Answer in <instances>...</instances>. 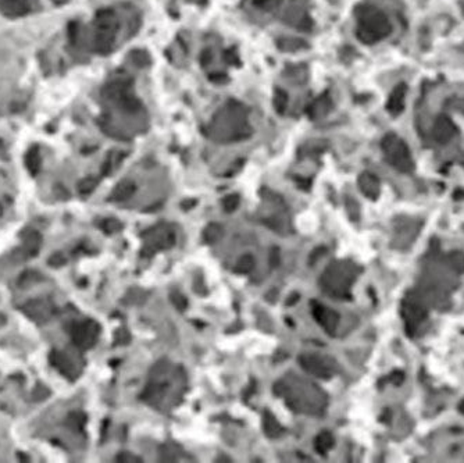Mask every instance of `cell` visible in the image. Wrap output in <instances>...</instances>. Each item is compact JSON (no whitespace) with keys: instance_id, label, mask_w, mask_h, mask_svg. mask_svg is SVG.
I'll return each mask as SVG.
<instances>
[{"instance_id":"7a4b0ae2","label":"cell","mask_w":464,"mask_h":463,"mask_svg":"<svg viewBox=\"0 0 464 463\" xmlns=\"http://www.w3.org/2000/svg\"><path fill=\"white\" fill-rule=\"evenodd\" d=\"M299 363L302 367L308 373H312L317 377H330L334 374V371L331 370L330 362L327 359H321V356H314V355H307V356H300Z\"/></svg>"},{"instance_id":"8992f818","label":"cell","mask_w":464,"mask_h":463,"mask_svg":"<svg viewBox=\"0 0 464 463\" xmlns=\"http://www.w3.org/2000/svg\"><path fill=\"white\" fill-rule=\"evenodd\" d=\"M50 362L53 366H56L58 370L63 371V374L68 377L74 376L75 373V366L71 362V359L61 352H53L50 355Z\"/></svg>"},{"instance_id":"ba28073f","label":"cell","mask_w":464,"mask_h":463,"mask_svg":"<svg viewBox=\"0 0 464 463\" xmlns=\"http://www.w3.org/2000/svg\"><path fill=\"white\" fill-rule=\"evenodd\" d=\"M135 191V185L131 182V181H124L121 184H118V185L114 188V191H113V195H111V199L113 201H125L128 197L131 196Z\"/></svg>"},{"instance_id":"5b68a950","label":"cell","mask_w":464,"mask_h":463,"mask_svg":"<svg viewBox=\"0 0 464 463\" xmlns=\"http://www.w3.org/2000/svg\"><path fill=\"white\" fill-rule=\"evenodd\" d=\"M42 245V235L35 230H29L27 234H24L23 237V255L27 256H35Z\"/></svg>"},{"instance_id":"277c9868","label":"cell","mask_w":464,"mask_h":463,"mask_svg":"<svg viewBox=\"0 0 464 463\" xmlns=\"http://www.w3.org/2000/svg\"><path fill=\"white\" fill-rule=\"evenodd\" d=\"M23 312L28 316L29 318L35 320V321H46L52 314V310L45 301H29L23 306Z\"/></svg>"},{"instance_id":"e0dca14e","label":"cell","mask_w":464,"mask_h":463,"mask_svg":"<svg viewBox=\"0 0 464 463\" xmlns=\"http://www.w3.org/2000/svg\"><path fill=\"white\" fill-rule=\"evenodd\" d=\"M98 185V180L95 178H85L78 184V189L81 193H89L95 189V186Z\"/></svg>"},{"instance_id":"ffe728a7","label":"cell","mask_w":464,"mask_h":463,"mask_svg":"<svg viewBox=\"0 0 464 463\" xmlns=\"http://www.w3.org/2000/svg\"><path fill=\"white\" fill-rule=\"evenodd\" d=\"M171 299L174 301V305L178 307L180 310H185L186 299L184 298V296L181 295L180 292H174V294H171Z\"/></svg>"},{"instance_id":"9c48e42d","label":"cell","mask_w":464,"mask_h":463,"mask_svg":"<svg viewBox=\"0 0 464 463\" xmlns=\"http://www.w3.org/2000/svg\"><path fill=\"white\" fill-rule=\"evenodd\" d=\"M42 164V159H41V153H39V149L38 148H32V149H29V152L27 153V156H25V166L29 170V173L31 174H36L39 171V168H41Z\"/></svg>"},{"instance_id":"3957f363","label":"cell","mask_w":464,"mask_h":463,"mask_svg":"<svg viewBox=\"0 0 464 463\" xmlns=\"http://www.w3.org/2000/svg\"><path fill=\"white\" fill-rule=\"evenodd\" d=\"M312 310H313V316L319 321L320 325H323L328 333H332L335 330L338 323V316L335 314V312H331L327 307L320 305L316 301L312 302Z\"/></svg>"},{"instance_id":"30bf717a","label":"cell","mask_w":464,"mask_h":463,"mask_svg":"<svg viewBox=\"0 0 464 463\" xmlns=\"http://www.w3.org/2000/svg\"><path fill=\"white\" fill-rule=\"evenodd\" d=\"M65 423L71 430L80 431V430L84 429V426L87 423V415L84 412H71L65 419Z\"/></svg>"},{"instance_id":"5bb4252c","label":"cell","mask_w":464,"mask_h":463,"mask_svg":"<svg viewBox=\"0 0 464 463\" xmlns=\"http://www.w3.org/2000/svg\"><path fill=\"white\" fill-rule=\"evenodd\" d=\"M255 266V260H253V257L250 255L242 256L241 259L237 263V266H235V272L238 273H249L252 272V269Z\"/></svg>"},{"instance_id":"9a60e30c","label":"cell","mask_w":464,"mask_h":463,"mask_svg":"<svg viewBox=\"0 0 464 463\" xmlns=\"http://www.w3.org/2000/svg\"><path fill=\"white\" fill-rule=\"evenodd\" d=\"M102 228H103V231L106 234H114V232H118L122 228L121 223L116 219H109V220L103 221V224H102Z\"/></svg>"},{"instance_id":"52a82bcc","label":"cell","mask_w":464,"mask_h":463,"mask_svg":"<svg viewBox=\"0 0 464 463\" xmlns=\"http://www.w3.org/2000/svg\"><path fill=\"white\" fill-rule=\"evenodd\" d=\"M42 280H43L42 274H39L35 270H27L18 278V287L27 290V288H31V287H35L36 284L41 283Z\"/></svg>"},{"instance_id":"6da1fadb","label":"cell","mask_w":464,"mask_h":463,"mask_svg":"<svg viewBox=\"0 0 464 463\" xmlns=\"http://www.w3.org/2000/svg\"><path fill=\"white\" fill-rule=\"evenodd\" d=\"M99 337V325L95 321H85L74 327L72 341L76 347L88 349L95 345Z\"/></svg>"},{"instance_id":"7c38bea8","label":"cell","mask_w":464,"mask_h":463,"mask_svg":"<svg viewBox=\"0 0 464 463\" xmlns=\"http://www.w3.org/2000/svg\"><path fill=\"white\" fill-rule=\"evenodd\" d=\"M204 241L207 243H215L217 241H220V238L222 237V228L215 223H211L209 226L206 227V230L203 232Z\"/></svg>"},{"instance_id":"ac0fdd59","label":"cell","mask_w":464,"mask_h":463,"mask_svg":"<svg viewBox=\"0 0 464 463\" xmlns=\"http://www.w3.org/2000/svg\"><path fill=\"white\" fill-rule=\"evenodd\" d=\"M49 394H50V392H49V389H47L43 384L39 382V384H36L35 389L32 391V398H34L35 401H42V400H45V398H47Z\"/></svg>"},{"instance_id":"d6986e66","label":"cell","mask_w":464,"mask_h":463,"mask_svg":"<svg viewBox=\"0 0 464 463\" xmlns=\"http://www.w3.org/2000/svg\"><path fill=\"white\" fill-rule=\"evenodd\" d=\"M47 263H49V266L52 267H61L67 263V260H65V257H64L61 253H53V255L49 257Z\"/></svg>"},{"instance_id":"8fae6325","label":"cell","mask_w":464,"mask_h":463,"mask_svg":"<svg viewBox=\"0 0 464 463\" xmlns=\"http://www.w3.org/2000/svg\"><path fill=\"white\" fill-rule=\"evenodd\" d=\"M264 431L267 433L268 437H278L282 431L277 419L270 412H266V415H264Z\"/></svg>"},{"instance_id":"4fadbf2b","label":"cell","mask_w":464,"mask_h":463,"mask_svg":"<svg viewBox=\"0 0 464 463\" xmlns=\"http://www.w3.org/2000/svg\"><path fill=\"white\" fill-rule=\"evenodd\" d=\"M334 445V438H332V435L330 433H321L317 437V440H316V446H317V451L320 453H325V451H328L331 449Z\"/></svg>"},{"instance_id":"2e32d148","label":"cell","mask_w":464,"mask_h":463,"mask_svg":"<svg viewBox=\"0 0 464 463\" xmlns=\"http://www.w3.org/2000/svg\"><path fill=\"white\" fill-rule=\"evenodd\" d=\"M238 205H239L238 195H228V196L222 201V208H224V210L228 212V213L234 212L235 209L238 208Z\"/></svg>"}]
</instances>
